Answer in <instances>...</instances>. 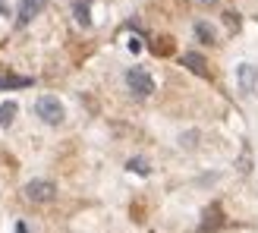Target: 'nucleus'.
Masks as SVG:
<instances>
[{"mask_svg": "<svg viewBox=\"0 0 258 233\" xmlns=\"http://www.w3.org/2000/svg\"><path fill=\"white\" fill-rule=\"evenodd\" d=\"M35 113L41 116V123H47V126H60L63 116H67V110H63V104L54 95H41V98H38L35 101Z\"/></svg>", "mask_w": 258, "mask_h": 233, "instance_id": "1", "label": "nucleus"}, {"mask_svg": "<svg viewBox=\"0 0 258 233\" xmlns=\"http://www.w3.org/2000/svg\"><path fill=\"white\" fill-rule=\"evenodd\" d=\"M126 85H129V92H133L136 98H148L154 92V79L142 70V67H133V70H126Z\"/></svg>", "mask_w": 258, "mask_h": 233, "instance_id": "2", "label": "nucleus"}, {"mask_svg": "<svg viewBox=\"0 0 258 233\" xmlns=\"http://www.w3.org/2000/svg\"><path fill=\"white\" fill-rule=\"evenodd\" d=\"M54 196H57V186L50 183V180H32V183H25V199L32 205L54 202Z\"/></svg>", "mask_w": 258, "mask_h": 233, "instance_id": "3", "label": "nucleus"}, {"mask_svg": "<svg viewBox=\"0 0 258 233\" xmlns=\"http://www.w3.org/2000/svg\"><path fill=\"white\" fill-rule=\"evenodd\" d=\"M236 82H239V92L242 95H252L258 88V67H252V63H242V67L236 70Z\"/></svg>", "mask_w": 258, "mask_h": 233, "instance_id": "4", "label": "nucleus"}, {"mask_svg": "<svg viewBox=\"0 0 258 233\" xmlns=\"http://www.w3.org/2000/svg\"><path fill=\"white\" fill-rule=\"evenodd\" d=\"M44 4L47 0H19V25H29L44 10Z\"/></svg>", "mask_w": 258, "mask_h": 233, "instance_id": "5", "label": "nucleus"}, {"mask_svg": "<svg viewBox=\"0 0 258 233\" xmlns=\"http://www.w3.org/2000/svg\"><path fill=\"white\" fill-rule=\"evenodd\" d=\"M183 67H186V70H192L196 76H202V79H208V63H205V57H202V54H196V50H189V54L183 57Z\"/></svg>", "mask_w": 258, "mask_h": 233, "instance_id": "6", "label": "nucleus"}, {"mask_svg": "<svg viewBox=\"0 0 258 233\" xmlns=\"http://www.w3.org/2000/svg\"><path fill=\"white\" fill-rule=\"evenodd\" d=\"M16 113H19L16 101H4V104H0V126H10L13 120H16Z\"/></svg>", "mask_w": 258, "mask_h": 233, "instance_id": "7", "label": "nucleus"}, {"mask_svg": "<svg viewBox=\"0 0 258 233\" xmlns=\"http://www.w3.org/2000/svg\"><path fill=\"white\" fill-rule=\"evenodd\" d=\"M214 227H221V208H208V211H205V224H202L199 233H211Z\"/></svg>", "mask_w": 258, "mask_h": 233, "instance_id": "8", "label": "nucleus"}, {"mask_svg": "<svg viewBox=\"0 0 258 233\" xmlns=\"http://www.w3.org/2000/svg\"><path fill=\"white\" fill-rule=\"evenodd\" d=\"M25 85H32V79H25V76H4L0 79V92L4 88H25Z\"/></svg>", "mask_w": 258, "mask_h": 233, "instance_id": "9", "label": "nucleus"}, {"mask_svg": "<svg viewBox=\"0 0 258 233\" xmlns=\"http://www.w3.org/2000/svg\"><path fill=\"white\" fill-rule=\"evenodd\" d=\"M88 4H92V0H76V22H79V25H92V16H88Z\"/></svg>", "mask_w": 258, "mask_h": 233, "instance_id": "10", "label": "nucleus"}, {"mask_svg": "<svg viewBox=\"0 0 258 233\" xmlns=\"http://www.w3.org/2000/svg\"><path fill=\"white\" fill-rule=\"evenodd\" d=\"M196 35L202 38V44H217V35L211 32V25H205V22L196 25Z\"/></svg>", "mask_w": 258, "mask_h": 233, "instance_id": "11", "label": "nucleus"}, {"mask_svg": "<svg viewBox=\"0 0 258 233\" xmlns=\"http://www.w3.org/2000/svg\"><path fill=\"white\" fill-rule=\"evenodd\" d=\"M129 170L145 177V173H148V161H142V158H133V161H129Z\"/></svg>", "mask_w": 258, "mask_h": 233, "instance_id": "12", "label": "nucleus"}, {"mask_svg": "<svg viewBox=\"0 0 258 233\" xmlns=\"http://www.w3.org/2000/svg\"><path fill=\"white\" fill-rule=\"evenodd\" d=\"M196 139H199V133H183V136H179V145L192 148V145H196Z\"/></svg>", "mask_w": 258, "mask_h": 233, "instance_id": "13", "label": "nucleus"}, {"mask_svg": "<svg viewBox=\"0 0 258 233\" xmlns=\"http://www.w3.org/2000/svg\"><path fill=\"white\" fill-rule=\"evenodd\" d=\"M224 16H227V25H230V29H236V25H239V22H236V13H224Z\"/></svg>", "mask_w": 258, "mask_h": 233, "instance_id": "14", "label": "nucleus"}, {"mask_svg": "<svg viewBox=\"0 0 258 233\" xmlns=\"http://www.w3.org/2000/svg\"><path fill=\"white\" fill-rule=\"evenodd\" d=\"M0 13H4V16H7V4H4V0H0Z\"/></svg>", "mask_w": 258, "mask_h": 233, "instance_id": "15", "label": "nucleus"}]
</instances>
